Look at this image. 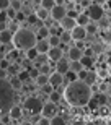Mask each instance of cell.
I'll return each mask as SVG.
<instances>
[{"label":"cell","instance_id":"obj_11","mask_svg":"<svg viewBox=\"0 0 111 125\" xmlns=\"http://www.w3.org/2000/svg\"><path fill=\"white\" fill-rule=\"evenodd\" d=\"M46 55H47V60L49 62H57L59 59L64 57V52L60 51L59 47H49V51L46 52Z\"/></svg>","mask_w":111,"mask_h":125},{"label":"cell","instance_id":"obj_28","mask_svg":"<svg viewBox=\"0 0 111 125\" xmlns=\"http://www.w3.org/2000/svg\"><path fill=\"white\" fill-rule=\"evenodd\" d=\"M85 31H87V36H95L98 32V26L97 24H90L88 23L87 26H85Z\"/></svg>","mask_w":111,"mask_h":125},{"label":"cell","instance_id":"obj_15","mask_svg":"<svg viewBox=\"0 0 111 125\" xmlns=\"http://www.w3.org/2000/svg\"><path fill=\"white\" fill-rule=\"evenodd\" d=\"M49 42H47V39H38L36 44H34V49L38 51V54H46L47 51H49Z\"/></svg>","mask_w":111,"mask_h":125},{"label":"cell","instance_id":"obj_25","mask_svg":"<svg viewBox=\"0 0 111 125\" xmlns=\"http://www.w3.org/2000/svg\"><path fill=\"white\" fill-rule=\"evenodd\" d=\"M51 34V31L46 28V26H39V29H38V34H36V37L38 39H46L47 36Z\"/></svg>","mask_w":111,"mask_h":125},{"label":"cell","instance_id":"obj_57","mask_svg":"<svg viewBox=\"0 0 111 125\" xmlns=\"http://www.w3.org/2000/svg\"><path fill=\"white\" fill-rule=\"evenodd\" d=\"M67 2H72V3H77L79 0H67Z\"/></svg>","mask_w":111,"mask_h":125},{"label":"cell","instance_id":"obj_29","mask_svg":"<svg viewBox=\"0 0 111 125\" xmlns=\"http://www.w3.org/2000/svg\"><path fill=\"white\" fill-rule=\"evenodd\" d=\"M59 39H60V42H62V44H67V42L72 41V37H70V32L69 31H62L59 34Z\"/></svg>","mask_w":111,"mask_h":125},{"label":"cell","instance_id":"obj_12","mask_svg":"<svg viewBox=\"0 0 111 125\" xmlns=\"http://www.w3.org/2000/svg\"><path fill=\"white\" fill-rule=\"evenodd\" d=\"M67 55H69V60H80L82 55H83V51L79 49L77 46L69 47V49H67Z\"/></svg>","mask_w":111,"mask_h":125},{"label":"cell","instance_id":"obj_2","mask_svg":"<svg viewBox=\"0 0 111 125\" xmlns=\"http://www.w3.org/2000/svg\"><path fill=\"white\" fill-rule=\"evenodd\" d=\"M36 41V32L31 31L29 28H20L18 31L13 32V37H12L15 49H18V51H28V49L34 47Z\"/></svg>","mask_w":111,"mask_h":125},{"label":"cell","instance_id":"obj_40","mask_svg":"<svg viewBox=\"0 0 111 125\" xmlns=\"http://www.w3.org/2000/svg\"><path fill=\"white\" fill-rule=\"evenodd\" d=\"M38 124L39 125H51V119H47V117H38Z\"/></svg>","mask_w":111,"mask_h":125},{"label":"cell","instance_id":"obj_54","mask_svg":"<svg viewBox=\"0 0 111 125\" xmlns=\"http://www.w3.org/2000/svg\"><path fill=\"white\" fill-rule=\"evenodd\" d=\"M3 29H7V24H5V21H2L0 23V31H3Z\"/></svg>","mask_w":111,"mask_h":125},{"label":"cell","instance_id":"obj_45","mask_svg":"<svg viewBox=\"0 0 111 125\" xmlns=\"http://www.w3.org/2000/svg\"><path fill=\"white\" fill-rule=\"evenodd\" d=\"M8 29H10V31H12V32H15V31H18V23H16V21H12V23H10V26H8Z\"/></svg>","mask_w":111,"mask_h":125},{"label":"cell","instance_id":"obj_5","mask_svg":"<svg viewBox=\"0 0 111 125\" xmlns=\"http://www.w3.org/2000/svg\"><path fill=\"white\" fill-rule=\"evenodd\" d=\"M85 15L88 16L90 21H100L106 15V11L103 10V7L100 3H92L88 8H85Z\"/></svg>","mask_w":111,"mask_h":125},{"label":"cell","instance_id":"obj_18","mask_svg":"<svg viewBox=\"0 0 111 125\" xmlns=\"http://www.w3.org/2000/svg\"><path fill=\"white\" fill-rule=\"evenodd\" d=\"M47 80H49V76H47V75H44V73H39V75L36 76V78L33 80V81H34V84H36L38 88H41V86L47 84Z\"/></svg>","mask_w":111,"mask_h":125},{"label":"cell","instance_id":"obj_27","mask_svg":"<svg viewBox=\"0 0 111 125\" xmlns=\"http://www.w3.org/2000/svg\"><path fill=\"white\" fill-rule=\"evenodd\" d=\"M47 96H49V101H51V102H56V104H57V102L62 99V94L57 93V91H54V89H52V91L47 94Z\"/></svg>","mask_w":111,"mask_h":125},{"label":"cell","instance_id":"obj_24","mask_svg":"<svg viewBox=\"0 0 111 125\" xmlns=\"http://www.w3.org/2000/svg\"><path fill=\"white\" fill-rule=\"evenodd\" d=\"M80 63L83 65V68H90L93 63H95V60H93V57H88V55H82V59H80Z\"/></svg>","mask_w":111,"mask_h":125},{"label":"cell","instance_id":"obj_7","mask_svg":"<svg viewBox=\"0 0 111 125\" xmlns=\"http://www.w3.org/2000/svg\"><path fill=\"white\" fill-rule=\"evenodd\" d=\"M49 15H51V18L54 20V21H60V20L67 15V8H65L64 5H54V7L49 10Z\"/></svg>","mask_w":111,"mask_h":125},{"label":"cell","instance_id":"obj_56","mask_svg":"<svg viewBox=\"0 0 111 125\" xmlns=\"http://www.w3.org/2000/svg\"><path fill=\"white\" fill-rule=\"evenodd\" d=\"M2 59H5V54H3V51L0 49V60H2Z\"/></svg>","mask_w":111,"mask_h":125},{"label":"cell","instance_id":"obj_48","mask_svg":"<svg viewBox=\"0 0 111 125\" xmlns=\"http://www.w3.org/2000/svg\"><path fill=\"white\" fill-rule=\"evenodd\" d=\"M67 16H70V18H75L77 20V16H79V11H75V10H67Z\"/></svg>","mask_w":111,"mask_h":125},{"label":"cell","instance_id":"obj_1","mask_svg":"<svg viewBox=\"0 0 111 125\" xmlns=\"http://www.w3.org/2000/svg\"><path fill=\"white\" fill-rule=\"evenodd\" d=\"M93 96L92 89L85 81L82 80H74L70 81L64 89V99L69 106L79 109V107H85L90 101V97Z\"/></svg>","mask_w":111,"mask_h":125},{"label":"cell","instance_id":"obj_9","mask_svg":"<svg viewBox=\"0 0 111 125\" xmlns=\"http://www.w3.org/2000/svg\"><path fill=\"white\" fill-rule=\"evenodd\" d=\"M47 76H49L47 83L51 84L52 88H57V86H60V84H64V81H65V75L59 73V72H51Z\"/></svg>","mask_w":111,"mask_h":125},{"label":"cell","instance_id":"obj_44","mask_svg":"<svg viewBox=\"0 0 111 125\" xmlns=\"http://www.w3.org/2000/svg\"><path fill=\"white\" fill-rule=\"evenodd\" d=\"M41 88H42V93H44V94H49V93L52 91V89H54V88H52V86H51L49 83H47V84H44V86H41Z\"/></svg>","mask_w":111,"mask_h":125},{"label":"cell","instance_id":"obj_49","mask_svg":"<svg viewBox=\"0 0 111 125\" xmlns=\"http://www.w3.org/2000/svg\"><path fill=\"white\" fill-rule=\"evenodd\" d=\"M93 54H95V51H93L92 47H88V49H85V51H83V55H88V57H93Z\"/></svg>","mask_w":111,"mask_h":125},{"label":"cell","instance_id":"obj_33","mask_svg":"<svg viewBox=\"0 0 111 125\" xmlns=\"http://www.w3.org/2000/svg\"><path fill=\"white\" fill-rule=\"evenodd\" d=\"M26 52V59L28 60H34V59H36V55H38V51L36 49H34V47H31V49H28V51H25Z\"/></svg>","mask_w":111,"mask_h":125},{"label":"cell","instance_id":"obj_35","mask_svg":"<svg viewBox=\"0 0 111 125\" xmlns=\"http://www.w3.org/2000/svg\"><path fill=\"white\" fill-rule=\"evenodd\" d=\"M15 21L16 23H23V21H26V15L20 10V11H16V15H15Z\"/></svg>","mask_w":111,"mask_h":125},{"label":"cell","instance_id":"obj_16","mask_svg":"<svg viewBox=\"0 0 111 125\" xmlns=\"http://www.w3.org/2000/svg\"><path fill=\"white\" fill-rule=\"evenodd\" d=\"M56 72H59V73L65 75L67 72H69V60H65L64 57H62V59H59V60L56 62Z\"/></svg>","mask_w":111,"mask_h":125},{"label":"cell","instance_id":"obj_23","mask_svg":"<svg viewBox=\"0 0 111 125\" xmlns=\"http://www.w3.org/2000/svg\"><path fill=\"white\" fill-rule=\"evenodd\" d=\"M51 124L52 125H64V124H67V119H65L64 115H52L51 117Z\"/></svg>","mask_w":111,"mask_h":125},{"label":"cell","instance_id":"obj_39","mask_svg":"<svg viewBox=\"0 0 111 125\" xmlns=\"http://www.w3.org/2000/svg\"><path fill=\"white\" fill-rule=\"evenodd\" d=\"M38 68H39V73L49 75V63H42V65H39Z\"/></svg>","mask_w":111,"mask_h":125},{"label":"cell","instance_id":"obj_43","mask_svg":"<svg viewBox=\"0 0 111 125\" xmlns=\"http://www.w3.org/2000/svg\"><path fill=\"white\" fill-rule=\"evenodd\" d=\"M85 76H87V68H83V70H80L79 73H77V80H85Z\"/></svg>","mask_w":111,"mask_h":125},{"label":"cell","instance_id":"obj_8","mask_svg":"<svg viewBox=\"0 0 111 125\" xmlns=\"http://www.w3.org/2000/svg\"><path fill=\"white\" fill-rule=\"evenodd\" d=\"M70 37H72V41H83V39H87V31H85V26H74V28L70 29Z\"/></svg>","mask_w":111,"mask_h":125},{"label":"cell","instance_id":"obj_30","mask_svg":"<svg viewBox=\"0 0 111 125\" xmlns=\"http://www.w3.org/2000/svg\"><path fill=\"white\" fill-rule=\"evenodd\" d=\"M5 59H8L10 62H15L18 59V49H13V51L7 52V54H5Z\"/></svg>","mask_w":111,"mask_h":125},{"label":"cell","instance_id":"obj_36","mask_svg":"<svg viewBox=\"0 0 111 125\" xmlns=\"http://www.w3.org/2000/svg\"><path fill=\"white\" fill-rule=\"evenodd\" d=\"M101 42H105L106 46L110 44V29H101Z\"/></svg>","mask_w":111,"mask_h":125},{"label":"cell","instance_id":"obj_38","mask_svg":"<svg viewBox=\"0 0 111 125\" xmlns=\"http://www.w3.org/2000/svg\"><path fill=\"white\" fill-rule=\"evenodd\" d=\"M26 21H28V23H31V24H38V23H39V20H38L36 13H31L29 16H26Z\"/></svg>","mask_w":111,"mask_h":125},{"label":"cell","instance_id":"obj_34","mask_svg":"<svg viewBox=\"0 0 111 125\" xmlns=\"http://www.w3.org/2000/svg\"><path fill=\"white\" fill-rule=\"evenodd\" d=\"M16 76H18L23 83H25V81H29V73H28V70H21V72H18Z\"/></svg>","mask_w":111,"mask_h":125},{"label":"cell","instance_id":"obj_21","mask_svg":"<svg viewBox=\"0 0 111 125\" xmlns=\"http://www.w3.org/2000/svg\"><path fill=\"white\" fill-rule=\"evenodd\" d=\"M34 13H36V16H38V20H39V21H46V20L49 18V11H47V10H44V8H41V7H39Z\"/></svg>","mask_w":111,"mask_h":125},{"label":"cell","instance_id":"obj_22","mask_svg":"<svg viewBox=\"0 0 111 125\" xmlns=\"http://www.w3.org/2000/svg\"><path fill=\"white\" fill-rule=\"evenodd\" d=\"M46 39H47V42H49V46H51V47H57V46L60 44L59 34H49Z\"/></svg>","mask_w":111,"mask_h":125},{"label":"cell","instance_id":"obj_19","mask_svg":"<svg viewBox=\"0 0 111 125\" xmlns=\"http://www.w3.org/2000/svg\"><path fill=\"white\" fill-rule=\"evenodd\" d=\"M69 70L74 73H79L80 70H83V65L80 63V60H70L69 62Z\"/></svg>","mask_w":111,"mask_h":125},{"label":"cell","instance_id":"obj_50","mask_svg":"<svg viewBox=\"0 0 111 125\" xmlns=\"http://www.w3.org/2000/svg\"><path fill=\"white\" fill-rule=\"evenodd\" d=\"M12 119H10V115H7V117H0V124H12Z\"/></svg>","mask_w":111,"mask_h":125},{"label":"cell","instance_id":"obj_3","mask_svg":"<svg viewBox=\"0 0 111 125\" xmlns=\"http://www.w3.org/2000/svg\"><path fill=\"white\" fill-rule=\"evenodd\" d=\"M15 104V89L10 86L8 80L0 78V115L8 112V109Z\"/></svg>","mask_w":111,"mask_h":125},{"label":"cell","instance_id":"obj_53","mask_svg":"<svg viewBox=\"0 0 111 125\" xmlns=\"http://www.w3.org/2000/svg\"><path fill=\"white\" fill-rule=\"evenodd\" d=\"M31 65H33V62H31V60H28V59H26V62H23L25 70H29V68H31Z\"/></svg>","mask_w":111,"mask_h":125},{"label":"cell","instance_id":"obj_37","mask_svg":"<svg viewBox=\"0 0 111 125\" xmlns=\"http://www.w3.org/2000/svg\"><path fill=\"white\" fill-rule=\"evenodd\" d=\"M28 73H29V80H34L39 75V68L38 67H31V68L28 70Z\"/></svg>","mask_w":111,"mask_h":125},{"label":"cell","instance_id":"obj_46","mask_svg":"<svg viewBox=\"0 0 111 125\" xmlns=\"http://www.w3.org/2000/svg\"><path fill=\"white\" fill-rule=\"evenodd\" d=\"M8 70H7V68H0V78H5V80H7V78H8Z\"/></svg>","mask_w":111,"mask_h":125},{"label":"cell","instance_id":"obj_10","mask_svg":"<svg viewBox=\"0 0 111 125\" xmlns=\"http://www.w3.org/2000/svg\"><path fill=\"white\" fill-rule=\"evenodd\" d=\"M59 26H60V29H62V31H70L74 26H77V20H75V18H70V16H67V15H65L64 18L59 21Z\"/></svg>","mask_w":111,"mask_h":125},{"label":"cell","instance_id":"obj_31","mask_svg":"<svg viewBox=\"0 0 111 125\" xmlns=\"http://www.w3.org/2000/svg\"><path fill=\"white\" fill-rule=\"evenodd\" d=\"M10 8H13L15 11H20V10L23 8L21 0H10Z\"/></svg>","mask_w":111,"mask_h":125},{"label":"cell","instance_id":"obj_20","mask_svg":"<svg viewBox=\"0 0 111 125\" xmlns=\"http://www.w3.org/2000/svg\"><path fill=\"white\" fill-rule=\"evenodd\" d=\"M83 81L90 86V84H93V83H97V81H98V75L95 73V72H87V76H85Z\"/></svg>","mask_w":111,"mask_h":125},{"label":"cell","instance_id":"obj_4","mask_svg":"<svg viewBox=\"0 0 111 125\" xmlns=\"http://www.w3.org/2000/svg\"><path fill=\"white\" fill-rule=\"evenodd\" d=\"M23 107L25 111H28L29 114H39L42 107V101L38 96H28L23 101Z\"/></svg>","mask_w":111,"mask_h":125},{"label":"cell","instance_id":"obj_51","mask_svg":"<svg viewBox=\"0 0 111 125\" xmlns=\"http://www.w3.org/2000/svg\"><path fill=\"white\" fill-rule=\"evenodd\" d=\"M7 18H8V15H7V10L0 11V23H2V21H7Z\"/></svg>","mask_w":111,"mask_h":125},{"label":"cell","instance_id":"obj_41","mask_svg":"<svg viewBox=\"0 0 111 125\" xmlns=\"http://www.w3.org/2000/svg\"><path fill=\"white\" fill-rule=\"evenodd\" d=\"M10 8V0H0V11Z\"/></svg>","mask_w":111,"mask_h":125},{"label":"cell","instance_id":"obj_32","mask_svg":"<svg viewBox=\"0 0 111 125\" xmlns=\"http://www.w3.org/2000/svg\"><path fill=\"white\" fill-rule=\"evenodd\" d=\"M54 5H56L54 0H41V8L47 10V11H49V10H51L52 7H54Z\"/></svg>","mask_w":111,"mask_h":125},{"label":"cell","instance_id":"obj_52","mask_svg":"<svg viewBox=\"0 0 111 125\" xmlns=\"http://www.w3.org/2000/svg\"><path fill=\"white\" fill-rule=\"evenodd\" d=\"M7 15H8V18H15V15H16V11H15L13 8H8V10H7Z\"/></svg>","mask_w":111,"mask_h":125},{"label":"cell","instance_id":"obj_14","mask_svg":"<svg viewBox=\"0 0 111 125\" xmlns=\"http://www.w3.org/2000/svg\"><path fill=\"white\" fill-rule=\"evenodd\" d=\"M8 83H10V86L15 89V91H20V89H23V81L16 76V75H8Z\"/></svg>","mask_w":111,"mask_h":125},{"label":"cell","instance_id":"obj_6","mask_svg":"<svg viewBox=\"0 0 111 125\" xmlns=\"http://www.w3.org/2000/svg\"><path fill=\"white\" fill-rule=\"evenodd\" d=\"M42 117H47V119H51L52 115H56L57 114V104L56 102H42V107H41V112H39Z\"/></svg>","mask_w":111,"mask_h":125},{"label":"cell","instance_id":"obj_47","mask_svg":"<svg viewBox=\"0 0 111 125\" xmlns=\"http://www.w3.org/2000/svg\"><path fill=\"white\" fill-rule=\"evenodd\" d=\"M90 2H93V0H80V7H82V8H88V7H90Z\"/></svg>","mask_w":111,"mask_h":125},{"label":"cell","instance_id":"obj_55","mask_svg":"<svg viewBox=\"0 0 111 125\" xmlns=\"http://www.w3.org/2000/svg\"><path fill=\"white\" fill-rule=\"evenodd\" d=\"M54 2H56V5H64L65 3L64 0H54Z\"/></svg>","mask_w":111,"mask_h":125},{"label":"cell","instance_id":"obj_58","mask_svg":"<svg viewBox=\"0 0 111 125\" xmlns=\"http://www.w3.org/2000/svg\"><path fill=\"white\" fill-rule=\"evenodd\" d=\"M0 46H2V44H0Z\"/></svg>","mask_w":111,"mask_h":125},{"label":"cell","instance_id":"obj_13","mask_svg":"<svg viewBox=\"0 0 111 125\" xmlns=\"http://www.w3.org/2000/svg\"><path fill=\"white\" fill-rule=\"evenodd\" d=\"M8 115H10V119L12 120H16V119H21L23 117V107L21 106H12L8 109Z\"/></svg>","mask_w":111,"mask_h":125},{"label":"cell","instance_id":"obj_17","mask_svg":"<svg viewBox=\"0 0 111 125\" xmlns=\"http://www.w3.org/2000/svg\"><path fill=\"white\" fill-rule=\"evenodd\" d=\"M12 37H13V32L10 31L8 28L3 29V31H0V44H2V46L10 44V42H12Z\"/></svg>","mask_w":111,"mask_h":125},{"label":"cell","instance_id":"obj_42","mask_svg":"<svg viewBox=\"0 0 111 125\" xmlns=\"http://www.w3.org/2000/svg\"><path fill=\"white\" fill-rule=\"evenodd\" d=\"M10 63H12V62H10L8 59H2V60H0V68H7V70H8Z\"/></svg>","mask_w":111,"mask_h":125},{"label":"cell","instance_id":"obj_26","mask_svg":"<svg viewBox=\"0 0 111 125\" xmlns=\"http://www.w3.org/2000/svg\"><path fill=\"white\" fill-rule=\"evenodd\" d=\"M90 23V20H88V16L85 13H79V16H77V24H80V26H87V24Z\"/></svg>","mask_w":111,"mask_h":125}]
</instances>
